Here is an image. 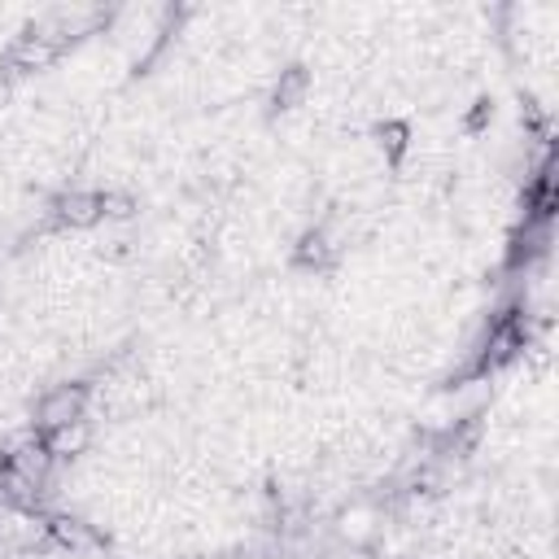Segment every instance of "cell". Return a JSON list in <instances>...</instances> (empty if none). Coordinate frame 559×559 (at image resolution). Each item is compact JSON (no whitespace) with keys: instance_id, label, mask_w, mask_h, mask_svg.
<instances>
[{"instance_id":"obj_1","label":"cell","mask_w":559,"mask_h":559,"mask_svg":"<svg viewBox=\"0 0 559 559\" xmlns=\"http://www.w3.org/2000/svg\"><path fill=\"white\" fill-rule=\"evenodd\" d=\"M83 415V389L79 384H61V389H52L44 402H39V424L44 428H66V424H74Z\"/></svg>"},{"instance_id":"obj_2","label":"cell","mask_w":559,"mask_h":559,"mask_svg":"<svg viewBox=\"0 0 559 559\" xmlns=\"http://www.w3.org/2000/svg\"><path fill=\"white\" fill-rule=\"evenodd\" d=\"M100 214H105V197H96V192H70V197L57 201V218L70 223V227H87Z\"/></svg>"},{"instance_id":"obj_3","label":"cell","mask_w":559,"mask_h":559,"mask_svg":"<svg viewBox=\"0 0 559 559\" xmlns=\"http://www.w3.org/2000/svg\"><path fill=\"white\" fill-rule=\"evenodd\" d=\"M301 87H306V74H301V70H297V66H293V70H288V74H284V83H280V87H275V100H280V105H293V100H297V92H301Z\"/></svg>"}]
</instances>
